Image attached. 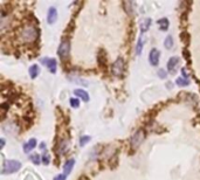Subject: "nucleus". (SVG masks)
Returning a JSON list of instances; mask_svg holds the SVG:
<instances>
[{"mask_svg": "<svg viewBox=\"0 0 200 180\" xmlns=\"http://www.w3.org/2000/svg\"><path fill=\"white\" fill-rule=\"evenodd\" d=\"M20 38L21 40L26 43H30V42L35 41L36 38H38V30L36 28L32 25H28V26H25V27L21 29L20 32Z\"/></svg>", "mask_w": 200, "mask_h": 180, "instance_id": "1", "label": "nucleus"}, {"mask_svg": "<svg viewBox=\"0 0 200 180\" xmlns=\"http://www.w3.org/2000/svg\"><path fill=\"white\" fill-rule=\"evenodd\" d=\"M21 168V163L18 160H6L2 165V174H12Z\"/></svg>", "mask_w": 200, "mask_h": 180, "instance_id": "2", "label": "nucleus"}, {"mask_svg": "<svg viewBox=\"0 0 200 180\" xmlns=\"http://www.w3.org/2000/svg\"><path fill=\"white\" fill-rule=\"evenodd\" d=\"M124 68H125V62L122 57H118L114 63H112V67H111V71L115 76L120 77L124 74Z\"/></svg>", "mask_w": 200, "mask_h": 180, "instance_id": "3", "label": "nucleus"}, {"mask_svg": "<svg viewBox=\"0 0 200 180\" xmlns=\"http://www.w3.org/2000/svg\"><path fill=\"white\" fill-rule=\"evenodd\" d=\"M144 138H145V132H144L143 130H137L132 135L131 140H130L131 146H132L133 149H137V147L143 143Z\"/></svg>", "mask_w": 200, "mask_h": 180, "instance_id": "4", "label": "nucleus"}, {"mask_svg": "<svg viewBox=\"0 0 200 180\" xmlns=\"http://www.w3.org/2000/svg\"><path fill=\"white\" fill-rule=\"evenodd\" d=\"M69 53H70V44H69V41L61 42V44L59 46V49H57L59 56H60L62 60H66L67 57L69 56Z\"/></svg>", "mask_w": 200, "mask_h": 180, "instance_id": "5", "label": "nucleus"}, {"mask_svg": "<svg viewBox=\"0 0 200 180\" xmlns=\"http://www.w3.org/2000/svg\"><path fill=\"white\" fill-rule=\"evenodd\" d=\"M41 63H43L48 70L52 73V74H55L56 73V67H57V62L55 59H49V57H43L41 60Z\"/></svg>", "mask_w": 200, "mask_h": 180, "instance_id": "6", "label": "nucleus"}, {"mask_svg": "<svg viewBox=\"0 0 200 180\" xmlns=\"http://www.w3.org/2000/svg\"><path fill=\"white\" fill-rule=\"evenodd\" d=\"M159 56H160V52L156 48H152L150 50V54H149V62L151 63V66L153 67H157L158 63H159Z\"/></svg>", "mask_w": 200, "mask_h": 180, "instance_id": "7", "label": "nucleus"}, {"mask_svg": "<svg viewBox=\"0 0 200 180\" xmlns=\"http://www.w3.org/2000/svg\"><path fill=\"white\" fill-rule=\"evenodd\" d=\"M56 20H57V10L52 6V7H49V10L47 12V22L49 25H53L56 22Z\"/></svg>", "mask_w": 200, "mask_h": 180, "instance_id": "8", "label": "nucleus"}, {"mask_svg": "<svg viewBox=\"0 0 200 180\" xmlns=\"http://www.w3.org/2000/svg\"><path fill=\"white\" fill-rule=\"evenodd\" d=\"M178 63H179V57H178V56H172V57H170L169 61H167V69H169V73L173 74L174 71H175V68H177Z\"/></svg>", "mask_w": 200, "mask_h": 180, "instance_id": "9", "label": "nucleus"}, {"mask_svg": "<svg viewBox=\"0 0 200 180\" xmlns=\"http://www.w3.org/2000/svg\"><path fill=\"white\" fill-rule=\"evenodd\" d=\"M74 165H75V159H73V158L68 159L66 163H65V166H63V174L68 176V174L71 172Z\"/></svg>", "mask_w": 200, "mask_h": 180, "instance_id": "10", "label": "nucleus"}, {"mask_svg": "<svg viewBox=\"0 0 200 180\" xmlns=\"http://www.w3.org/2000/svg\"><path fill=\"white\" fill-rule=\"evenodd\" d=\"M35 146H36V139L35 138L29 139L26 144L24 145V151H25V153L30 152L32 150H34V149H35Z\"/></svg>", "mask_w": 200, "mask_h": 180, "instance_id": "11", "label": "nucleus"}, {"mask_svg": "<svg viewBox=\"0 0 200 180\" xmlns=\"http://www.w3.org/2000/svg\"><path fill=\"white\" fill-rule=\"evenodd\" d=\"M74 94H75V96L80 97L81 99H83L84 102H88V101H89V95H88V93H87L86 90H83V89H75V90H74Z\"/></svg>", "mask_w": 200, "mask_h": 180, "instance_id": "12", "label": "nucleus"}, {"mask_svg": "<svg viewBox=\"0 0 200 180\" xmlns=\"http://www.w3.org/2000/svg\"><path fill=\"white\" fill-rule=\"evenodd\" d=\"M151 24H152V20H151L150 18L143 19V20L141 21V25H139V27H141V32H142V33L146 32L147 29L150 28V26H151Z\"/></svg>", "mask_w": 200, "mask_h": 180, "instance_id": "13", "label": "nucleus"}, {"mask_svg": "<svg viewBox=\"0 0 200 180\" xmlns=\"http://www.w3.org/2000/svg\"><path fill=\"white\" fill-rule=\"evenodd\" d=\"M29 75H30V77L32 79H35L39 74H40V67L38 66V64H33V66H30V68H29Z\"/></svg>", "mask_w": 200, "mask_h": 180, "instance_id": "14", "label": "nucleus"}, {"mask_svg": "<svg viewBox=\"0 0 200 180\" xmlns=\"http://www.w3.org/2000/svg\"><path fill=\"white\" fill-rule=\"evenodd\" d=\"M157 24H158V26L161 30H167V28L170 26V22H169V20L166 19V18H161L159 19L158 21H157Z\"/></svg>", "mask_w": 200, "mask_h": 180, "instance_id": "15", "label": "nucleus"}, {"mask_svg": "<svg viewBox=\"0 0 200 180\" xmlns=\"http://www.w3.org/2000/svg\"><path fill=\"white\" fill-rule=\"evenodd\" d=\"M164 46H165V48H167V49H171V48L173 47V38H172L171 35L166 36V39H165V41H164Z\"/></svg>", "mask_w": 200, "mask_h": 180, "instance_id": "16", "label": "nucleus"}, {"mask_svg": "<svg viewBox=\"0 0 200 180\" xmlns=\"http://www.w3.org/2000/svg\"><path fill=\"white\" fill-rule=\"evenodd\" d=\"M175 83L178 84V85H180V87H186V85L190 84V81L186 80V79H184V77H178L175 80Z\"/></svg>", "mask_w": 200, "mask_h": 180, "instance_id": "17", "label": "nucleus"}, {"mask_svg": "<svg viewBox=\"0 0 200 180\" xmlns=\"http://www.w3.org/2000/svg\"><path fill=\"white\" fill-rule=\"evenodd\" d=\"M142 50H143V39H142V36H141L139 40H138V42H137L136 54H137V55H141V54H142Z\"/></svg>", "mask_w": 200, "mask_h": 180, "instance_id": "18", "label": "nucleus"}, {"mask_svg": "<svg viewBox=\"0 0 200 180\" xmlns=\"http://www.w3.org/2000/svg\"><path fill=\"white\" fill-rule=\"evenodd\" d=\"M124 5H125V6H130V7H126V12L129 14H131V15H133V14H135V8H133L135 4L131 2V1H129V2H124Z\"/></svg>", "mask_w": 200, "mask_h": 180, "instance_id": "19", "label": "nucleus"}, {"mask_svg": "<svg viewBox=\"0 0 200 180\" xmlns=\"http://www.w3.org/2000/svg\"><path fill=\"white\" fill-rule=\"evenodd\" d=\"M30 160H32V163H33L34 165H39V164L41 163L40 156H39L38 153H35V154H32V156H30Z\"/></svg>", "mask_w": 200, "mask_h": 180, "instance_id": "20", "label": "nucleus"}, {"mask_svg": "<svg viewBox=\"0 0 200 180\" xmlns=\"http://www.w3.org/2000/svg\"><path fill=\"white\" fill-rule=\"evenodd\" d=\"M70 105H71V108L77 109L80 107V99L79 98H71L70 99Z\"/></svg>", "mask_w": 200, "mask_h": 180, "instance_id": "21", "label": "nucleus"}, {"mask_svg": "<svg viewBox=\"0 0 200 180\" xmlns=\"http://www.w3.org/2000/svg\"><path fill=\"white\" fill-rule=\"evenodd\" d=\"M90 141V137L89 136H83V137H81L80 139V145L81 146H84L86 144H88Z\"/></svg>", "mask_w": 200, "mask_h": 180, "instance_id": "22", "label": "nucleus"}, {"mask_svg": "<svg viewBox=\"0 0 200 180\" xmlns=\"http://www.w3.org/2000/svg\"><path fill=\"white\" fill-rule=\"evenodd\" d=\"M157 74H158V76H159L160 79H166V76H167L166 71L164 69H161V68H159V70L157 71Z\"/></svg>", "mask_w": 200, "mask_h": 180, "instance_id": "23", "label": "nucleus"}, {"mask_svg": "<svg viewBox=\"0 0 200 180\" xmlns=\"http://www.w3.org/2000/svg\"><path fill=\"white\" fill-rule=\"evenodd\" d=\"M42 163L45 165H48L49 164V156H43L42 157Z\"/></svg>", "mask_w": 200, "mask_h": 180, "instance_id": "24", "label": "nucleus"}, {"mask_svg": "<svg viewBox=\"0 0 200 180\" xmlns=\"http://www.w3.org/2000/svg\"><path fill=\"white\" fill-rule=\"evenodd\" d=\"M66 178H67L66 174H59V176H56L54 178V180H66Z\"/></svg>", "mask_w": 200, "mask_h": 180, "instance_id": "25", "label": "nucleus"}, {"mask_svg": "<svg viewBox=\"0 0 200 180\" xmlns=\"http://www.w3.org/2000/svg\"><path fill=\"white\" fill-rule=\"evenodd\" d=\"M181 74H183V77H184V79L188 80V74H186V70L183 69V70H181Z\"/></svg>", "mask_w": 200, "mask_h": 180, "instance_id": "26", "label": "nucleus"}, {"mask_svg": "<svg viewBox=\"0 0 200 180\" xmlns=\"http://www.w3.org/2000/svg\"><path fill=\"white\" fill-rule=\"evenodd\" d=\"M5 145V139H1V147H4Z\"/></svg>", "mask_w": 200, "mask_h": 180, "instance_id": "27", "label": "nucleus"}, {"mask_svg": "<svg viewBox=\"0 0 200 180\" xmlns=\"http://www.w3.org/2000/svg\"><path fill=\"white\" fill-rule=\"evenodd\" d=\"M40 147H41V149H43V147H45V143H42V144H41Z\"/></svg>", "mask_w": 200, "mask_h": 180, "instance_id": "28", "label": "nucleus"}]
</instances>
